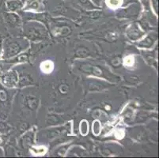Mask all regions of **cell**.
I'll use <instances>...</instances> for the list:
<instances>
[{"mask_svg":"<svg viewBox=\"0 0 159 158\" xmlns=\"http://www.w3.org/2000/svg\"><path fill=\"white\" fill-rule=\"evenodd\" d=\"M43 7L44 0H27L25 9L30 11H42Z\"/></svg>","mask_w":159,"mask_h":158,"instance_id":"obj_1","label":"cell"},{"mask_svg":"<svg viewBox=\"0 0 159 158\" xmlns=\"http://www.w3.org/2000/svg\"><path fill=\"white\" fill-rule=\"evenodd\" d=\"M0 79L4 85L8 87L13 86L16 82V78L14 74H0Z\"/></svg>","mask_w":159,"mask_h":158,"instance_id":"obj_2","label":"cell"},{"mask_svg":"<svg viewBox=\"0 0 159 158\" xmlns=\"http://www.w3.org/2000/svg\"><path fill=\"white\" fill-rule=\"evenodd\" d=\"M6 7L10 11H16L23 7V3L21 0H7Z\"/></svg>","mask_w":159,"mask_h":158,"instance_id":"obj_3","label":"cell"},{"mask_svg":"<svg viewBox=\"0 0 159 158\" xmlns=\"http://www.w3.org/2000/svg\"><path fill=\"white\" fill-rule=\"evenodd\" d=\"M19 49H18V45L16 43H11L7 47V50H6V54H7V57H10L11 56H14L16 53H18Z\"/></svg>","mask_w":159,"mask_h":158,"instance_id":"obj_4","label":"cell"},{"mask_svg":"<svg viewBox=\"0 0 159 158\" xmlns=\"http://www.w3.org/2000/svg\"><path fill=\"white\" fill-rule=\"evenodd\" d=\"M124 0H105V3L109 8L116 9L122 5Z\"/></svg>","mask_w":159,"mask_h":158,"instance_id":"obj_5","label":"cell"},{"mask_svg":"<svg viewBox=\"0 0 159 158\" xmlns=\"http://www.w3.org/2000/svg\"><path fill=\"white\" fill-rule=\"evenodd\" d=\"M52 68H53L52 63L51 62H49V61L42 63V65H41V69H42L43 71L45 72V73H49V72H51Z\"/></svg>","mask_w":159,"mask_h":158,"instance_id":"obj_6","label":"cell"},{"mask_svg":"<svg viewBox=\"0 0 159 158\" xmlns=\"http://www.w3.org/2000/svg\"><path fill=\"white\" fill-rule=\"evenodd\" d=\"M80 131H81V134H82L83 135H86L88 132V130H89V126L88 124H86V121H82L81 123V125H80Z\"/></svg>","mask_w":159,"mask_h":158,"instance_id":"obj_7","label":"cell"},{"mask_svg":"<svg viewBox=\"0 0 159 158\" xmlns=\"http://www.w3.org/2000/svg\"><path fill=\"white\" fill-rule=\"evenodd\" d=\"M79 2L81 5L85 7H89V8H91V7H93V4L91 3L90 0H79Z\"/></svg>","mask_w":159,"mask_h":158,"instance_id":"obj_8","label":"cell"},{"mask_svg":"<svg viewBox=\"0 0 159 158\" xmlns=\"http://www.w3.org/2000/svg\"><path fill=\"white\" fill-rule=\"evenodd\" d=\"M133 63H134V59H133V57H131V56H128L124 59V63L127 66H131Z\"/></svg>","mask_w":159,"mask_h":158,"instance_id":"obj_9","label":"cell"},{"mask_svg":"<svg viewBox=\"0 0 159 158\" xmlns=\"http://www.w3.org/2000/svg\"><path fill=\"white\" fill-rule=\"evenodd\" d=\"M7 95L5 91L3 90H0V101H7Z\"/></svg>","mask_w":159,"mask_h":158,"instance_id":"obj_10","label":"cell"},{"mask_svg":"<svg viewBox=\"0 0 159 158\" xmlns=\"http://www.w3.org/2000/svg\"><path fill=\"white\" fill-rule=\"evenodd\" d=\"M100 130H101V127H100L98 122L93 123V133H95L97 134V130H98V132H99Z\"/></svg>","mask_w":159,"mask_h":158,"instance_id":"obj_11","label":"cell"},{"mask_svg":"<svg viewBox=\"0 0 159 158\" xmlns=\"http://www.w3.org/2000/svg\"><path fill=\"white\" fill-rule=\"evenodd\" d=\"M2 137L0 136V145L2 144Z\"/></svg>","mask_w":159,"mask_h":158,"instance_id":"obj_12","label":"cell"}]
</instances>
